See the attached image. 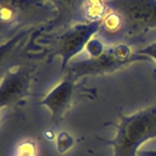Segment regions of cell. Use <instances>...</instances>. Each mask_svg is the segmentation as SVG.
Instances as JSON below:
<instances>
[{"mask_svg":"<svg viewBox=\"0 0 156 156\" xmlns=\"http://www.w3.org/2000/svg\"><path fill=\"white\" fill-rule=\"evenodd\" d=\"M156 138V104L129 116L121 117L116 135L106 140L113 149V156H138L139 147Z\"/></svg>","mask_w":156,"mask_h":156,"instance_id":"6da1fadb","label":"cell"},{"mask_svg":"<svg viewBox=\"0 0 156 156\" xmlns=\"http://www.w3.org/2000/svg\"><path fill=\"white\" fill-rule=\"evenodd\" d=\"M138 61H151L149 57L140 55L138 51H133L128 44H116L108 46L104 52L96 57H89L87 60L76 61L67 66V74L76 80L82 77L101 76L119 71Z\"/></svg>","mask_w":156,"mask_h":156,"instance_id":"7a4b0ae2","label":"cell"},{"mask_svg":"<svg viewBox=\"0 0 156 156\" xmlns=\"http://www.w3.org/2000/svg\"><path fill=\"white\" fill-rule=\"evenodd\" d=\"M57 12L48 0H0V26L29 27L54 21Z\"/></svg>","mask_w":156,"mask_h":156,"instance_id":"3957f363","label":"cell"},{"mask_svg":"<svg viewBox=\"0 0 156 156\" xmlns=\"http://www.w3.org/2000/svg\"><path fill=\"white\" fill-rule=\"evenodd\" d=\"M106 6L121 16L122 30L129 39L156 28V0H106Z\"/></svg>","mask_w":156,"mask_h":156,"instance_id":"277c9868","label":"cell"},{"mask_svg":"<svg viewBox=\"0 0 156 156\" xmlns=\"http://www.w3.org/2000/svg\"><path fill=\"white\" fill-rule=\"evenodd\" d=\"M101 29V20L99 21H87L79 22L69 26L65 29L54 41L52 52L50 54V60L58 56L61 62V74L66 71L71 58L77 56L85 49L87 44L93 39V37Z\"/></svg>","mask_w":156,"mask_h":156,"instance_id":"5b68a950","label":"cell"},{"mask_svg":"<svg viewBox=\"0 0 156 156\" xmlns=\"http://www.w3.org/2000/svg\"><path fill=\"white\" fill-rule=\"evenodd\" d=\"M30 69L28 67L9 71L0 80V111L15 106L29 94Z\"/></svg>","mask_w":156,"mask_h":156,"instance_id":"8992f818","label":"cell"},{"mask_svg":"<svg viewBox=\"0 0 156 156\" xmlns=\"http://www.w3.org/2000/svg\"><path fill=\"white\" fill-rule=\"evenodd\" d=\"M76 90V79L69 74H66L65 78L55 85L38 104L48 107L51 112L52 123L57 124L62 121L63 116L68 111L74 99Z\"/></svg>","mask_w":156,"mask_h":156,"instance_id":"52a82bcc","label":"cell"},{"mask_svg":"<svg viewBox=\"0 0 156 156\" xmlns=\"http://www.w3.org/2000/svg\"><path fill=\"white\" fill-rule=\"evenodd\" d=\"M56 9L55 20L48 26V29L52 30L73 23L87 22V13L93 0H48Z\"/></svg>","mask_w":156,"mask_h":156,"instance_id":"ba28073f","label":"cell"},{"mask_svg":"<svg viewBox=\"0 0 156 156\" xmlns=\"http://www.w3.org/2000/svg\"><path fill=\"white\" fill-rule=\"evenodd\" d=\"M33 28H24L17 32L11 39L0 44V79L13 66L21 63V44L27 39Z\"/></svg>","mask_w":156,"mask_h":156,"instance_id":"9c48e42d","label":"cell"},{"mask_svg":"<svg viewBox=\"0 0 156 156\" xmlns=\"http://www.w3.org/2000/svg\"><path fill=\"white\" fill-rule=\"evenodd\" d=\"M101 29H104L105 32L111 33V34H115L117 32H122L123 22H122L121 16L117 12L107 9L106 13L101 18Z\"/></svg>","mask_w":156,"mask_h":156,"instance_id":"30bf717a","label":"cell"},{"mask_svg":"<svg viewBox=\"0 0 156 156\" xmlns=\"http://www.w3.org/2000/svg\"><path fill=\"white\" fill-rule=\"evenodd\" d=\"M37 155H38V147L35 141L30 139H26L17 145L13 156H37Z\"/></svg>","mask_w":156,"mask_h":156,"instance_id":"8fae6325","label":"cell"},{"mask_svg":"<svg viewBox=\"0 0 156 156\" xmlns=\"http://www.w3.org/2000/svg\"><path fill=\"white\" fill-rule=\"evenodd\" d=\"M73 145V138L66 133V132H61L58 135H57V139H56V147H57V151L58 152H66L68 149H71V146Z\"/></svg>","mask_w":156,"mask_h":156,"instance_id":"7c38bea8","label":"cell"},{"mask_svg":"<svg viewBox=\"0 0 156 156\" xmlns=\"http://www.w3.org/2000/svg\"><path fill=\"white\" fill-rule=\"evenodd\" d=\"M105 49H106V46L101 43V40L95 39V38H93V39L87 44V46H85V50H87L89 57H96V56L101 55Z\"/></svg>","mask_w":156,"mask_h":156,"instance_id":"4fadbf2b","label":"cell"},{"mask_svg":"<svg viewBox=\"0 0 156 156\" xmlns=\"http://www.w3.org/2000/svg\"><path fill=\"white\" fill-rule=\"evenodd\" d=\"M140 55H144L146 57H149L151 61H156V41L144 46L143 49H139L136 50Z\"/></svg>","mask_w":156,"mask_h":156,"instance_id":"5bb4252c","label":"cell"},{"mask_svg":"<svg viewBox=\"0 0 156 156\" xmlns=\"http://www.w3.org/2000/svg\"><path fill=\"white\" fill-rule=\"evenodd\" d=\"M138 156H156V150H144L139 151Z\"/></svg>","mask_w":156,"mask_h":156,"instance_id":"9a60e30c","label":"cell"},{"mask_svg":"<svg viewBox=\"0 0 156 156\" xmlns=\"http://www.w3.org/2000/svg\"><path fill=\"white\" fill-rule=\"evenodd\" d=\"M0 39H1V35H0Z\"/></svg>","mask_w":156,"mask_h":156,"instance_id":"2e32d148","label":"cell"}]
</instances>
